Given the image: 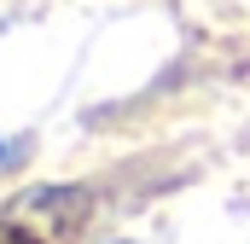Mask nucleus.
Wrapping results in <instances>:
<instances>
[{"label": "nucleus", "mask_w": 250, "mask_h": 244, "mask_svg": "<svg viewBox=\"0 0 250 244\" xmlns=\"http://www.w3.org/2000/svg\"><path fill=\"white\" fill-rule=\"evenodd\" d=\"M111 244H140V239H111Z\"/></svg>", "instance_id": "2"}, {"label": "nucleus", "mask_w": 250, "mask_h": 244, "mask_svg": "<svg viewBox=\"0 0 250 244\" xmlns=\"http://www.w3.org/2000/svg\"><path fill=\"white\" fill-rule=\"evenodd\" d=\"M12 157H18V145H12V140H6V134H0V169H6V163H12Z\"/></svg>", "instance_id": "1"}]
</instances>
